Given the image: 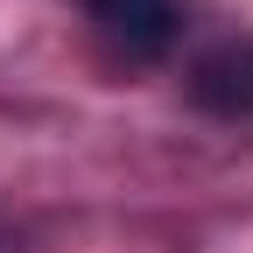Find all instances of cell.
<instances>
[{"label":"cell","mask_w":253,"mask_h":253,"mask_svg":"<svg viewBox=\"0 0 253 253\" xmlns=\"http://www.w3.org/2000/svg\"><path fill=\"white\" fill-rule=\"evenodd\" d=\"M78 14L91 28V42L126 71L162 63L183 36V0H78Z\"/></svg>","instance_id":"1"},{"label":"cell","mask_w":253,"mask_h":253,"mask_svg":"<svg viewBox=\"0 0 253 253\" xmlns=\"http://www.w3.org/2000/svg\"><path fill=\"white\" fill-rule=\"evenodd\" d=\"M190 99L218 120H253V36L211 49L197 71H190Z\"/></svg>","instance_id":"2"}]
</instances>
